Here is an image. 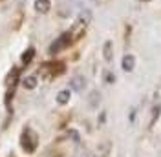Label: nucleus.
Returning <instances> with one entry per match:
<instances>
[{"label": "nucleus", "instance_id": "10", "mask_svg": "<svg viewBox=\"0 0 161 157\" xmlns=\"http://www.w3.org/2000/svg\"><path fill=\"white\" fill-rule=\"evenodd\" d=\"M101 100V95H99V91H92V106H97V102Z\"/></svg>", "mask_w": 161, "mask_h": 157}, {"label": "nucleus", "instance_id": "11", "mask_svg": "<svg viewBox=\"0 0 161 157\" xmlns=\"http://www.w3.org/2000/svg\"><path fill=\"white\" fill-rule=\"evenodd\" d=\"M17 77H19V71H17V69H13V73H9V77H8V84H15Z\"/></svg>", "mask_w": 161, "mask_h": 157}, {"label": "nucleus", "instance_id": "3", "mask_svg": "<svg viewBox=\"0 0 161 157\" xmlns=\"http://www.w3.org/2000/svg\"><path fill=\"white\" fill-rule=\"evenodd\" d=\"M70 86H71V89H75V91H82V89L86 88V78L82 77V75H75V77L71 78Z\"/></svg>", "mask_w": 161, "mask_h": 157}, {"label": "nucleus", "instance_id": "5", "mask_svg": "<svg viewBox=\"0 0 161 157\" xmlns=\"http://www.w3.org/2000/svg\"><path fill=\"white\" fill-rule=\"evenodd\" d=\"M121 64H123V69H125V71H132L134 66H136V59H134V55H125Z\"/></svg>", "mask_w": 161, "mask_h": 157}, {"label": "nucleus", "instance_id": "1", "mask_svg": "<svg viewBox=\"0 0 161 157\" xmlns=\"http://www.w3.org/2000/svg\"><path fill=\"white\" fill-rule=\"evenodd\" d=\"M70 40H71V33H62L59 39H57V40H55V42L50 46V53H51V55L59 53L60 49H64L68 44H70Z\"/></svg>", "mask_w": 161, "mask_h": 157}, {"label": "nucleus", "instance_id": "8", "mask_svg": "<svg viewBox=\"0 0 161 157\" xmlns=\"http://www.w3.org/2000/svg\"><path fill=\"white\" fill-rule=\"evenodd\" d=\"M33 57H35V49H33V48H28L24 53H22V62H24V64H30Z\"/></svg>", "mask_w": 161, "mask_h": 157}, {"label": "nucleus", "instance_id": "7", "mask_svg": "<svg viewBox=\"0 0 161 157\" xmlns=\"http://www.w3.org/2000/svg\"><path fill=\"white\" fill-rule=\"evenodd\" d=\"M57 102L59 104H68L70 102V89H62L57 93Z\"/></svg>", "mask_w": 161, "mask_h": 157}, {"label": "nucleus", "instance_id": "6", "mask_svg": "<svg viewBox=\"0 0 161 157\" xmlns=\"http://www.w3.org/2000/svg\"><path fill=\"white\" fill-rule=\"evenodd\" d=\"M103 55H104V60H106V62H110L112 57H114V53H112V42H110V40H106V42H104V46H103Z\"/></svg>", "mask_w": 161, "mask_h": 157}, {"label": "nucleus", "instance_id": "4", "mask_svg": "<svg viewBox=\"0 0 161 157\" xmlns=\"http://www.w3.org/2000/svg\"><path fill=\"white\" fill-rule=\"evenodd\" d=\"M35 9L39 13H48L51 9V2L50 0H35Z\"/></svg>", "mask_w": 161, "mask_h": 157}, {"label": "nucleus", "instance_id": "2", "mask_svg": "<svg viewBox=\"0 0 161 157\" xmlns=\"http://www.w3.org/2000/svg\"><path fill=\"white\" fill-rule=\"evenodd\" d=\"M92 20V11L90 9H82L77 15V26H80V28H86L88 24H90Z\"/></svg>", "mask_w": 161, "mask_h": 157}, {"label": "nucleus", "instance_id": "12", "mask_svg": "<svg viewBox=\"0 0 161 157\" xmlns=\"http://www.w3.org/2000/svg\"><path fill=\"white\" fill-rule=\"evenodd\" d=\"M104 78H106L108 82H114V75H112V73H108V71L104 73Z\"/></svg>", "mask_w": 161, "mask_h": 157}, {"label": "nucleus", "instance_id": "9", "mask_svg": "<svg viewBox=\"0 0 161 157\" xmlns=\"http://www.w3.org/2000/svg\"><path fill=\"white\" fill-rule=\"evenodd\" d=\"M22 84H24V88L26 89H33L35 86H37V77H26Z\"/></svg>", "mask_w": 161, "mask_h": 157}]
</instances>
